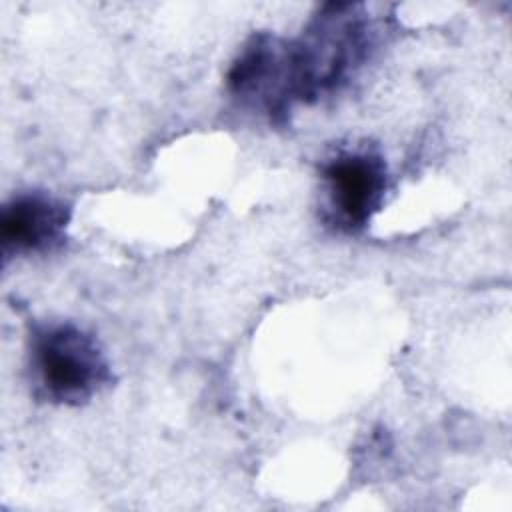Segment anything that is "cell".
I'll list each match as a JSON object with an SVG mask.
<instances>
[{
    "instance_id": "277c9868",
    "label": "cell",
    "mask_w": 512,
    "mask_h": 512,
    "mask_svg": "<svg viewBox=\"0 0 512 512\" xmlns=\"http://www.w3.org/2000/svg\"><path fill=\"white\" fill-rule=\"evenodd\" d=\"M72 208L62 198L28 190L14 194L0 214V244L4 262L16 256L50 254L66 242Z\"/></svg>"
},
{
    "instance_id": "3957f363",
    "label": "cell",
    "mask_w": 512,
    "mask_h": 512,
    "mask_svg": "<svg viewBox=\"0 0 512 512\" xmlns=\"http://www.w3.org/2000/svg\"><path fill=\"white\" fill-rule=\"evenodd\" d=\"M390 186L388 166L368 146L344 148L320 166L322 220L340 234H360L382 210Z\"/></svg>"
},
{
    "instance_id": "7a4b0ae2",
    "label": "cell",
    "mask_w": 512,
    "mask_h": 512,
    "mask_svg": "<svg viewBox=\"0 0 512 512\" xmlns=\"http://www.w3.org/2000/svg\"><path fill=\"white\" fill-rule=\"evenodd\" d=\"M34 394L58 406H82L112 384V366L98 338L74 322H36L28 332Z\"/></svg>"
},
{
    "instance_id": "6da1fadb",
    "label": "cell",
    "mask_w": 512,
    "mask_h": 512,
    "mask_svg": "<svg viewBox=\"0 0 512 512\" xmlns=\"http://www.w3.org/2000/svg\"><path fill=\"white\" fill-rule=\"evenodd\" d=\"M378 30L364 4H324L298 38H282V68L292 106L340 92L370 60Z\"/></svg>"
}]
</instances>
